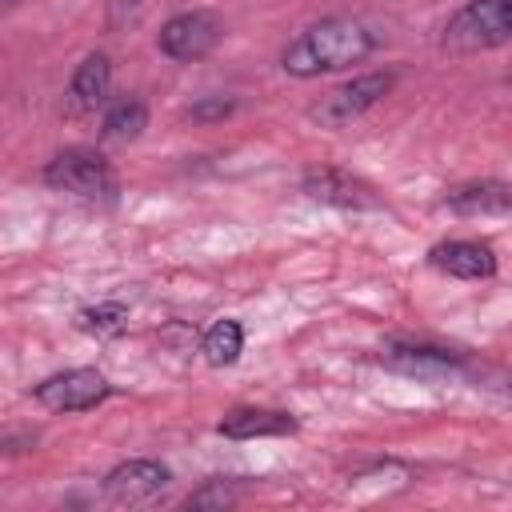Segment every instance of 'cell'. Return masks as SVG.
I'll use <instances>...</instances> for the list:
<instances>
[{"mask_svg": "<svg viewBox=\"0 0 512 512\" xmlns=\"http://www.w3.org/2000/svg\"><path fill=\"white\" fill-rule=\"evenodd\" d=\"M376 48V36L352 20V16H328L312 28H304L280 56L288 76H320V72H340L348 64H360Z\"/></svg>", "mask_w": 512, "mask_h": 512, "instance_id": "6da1fadb", "label": "cell"}, {"mask_svg": "<svg viewBox=\"0 0 512 512\" xmlns=\"http://www.w3.org/2000/svg\"><path fill=\"white\" fill-rule=\"evenodd\" d=\"M512 40V0H468L444 24L448 52H484Z\"/></svg>", "mask_w": 512, "mask_h": 512, "instance_id": "7a4b0ae2", "label": "cell"}, {"mask_svg": "<svg viewBox=\"0 0 512 512\" xmlns=\"http://www.w3.org/2000/svg\"><path fill=\"white\" fill-rule=\"evenodd\" d=\"M44 180L60 192L84 196V200H112L116 196V172L108 168V160L92 148H64L48 160Z\"/></svg>", "mask_w": 512, "mask_h": 512, "instance_id": "3957f363", "label": "cell"}, {"mask_svg": "<svg viewBox=\"0 0 512 512\" xmlns=\"http://www.w3.org/2000/svg\"><path fill=\"white\" fill-rule=\"evenodd\" d=\"M396 76L392 72H368V76H356L348 84H340L336 92H328L316 108H312V120L328 124V128H340L348 120H356L360 112H368L372 104H380L388 92H392Z\"/></svg>", "mask_w": 512, "mask_h": 512, "instance_id": "277c9868", "label": "cell"}, {"mask_svg": "<svg viewBox=\"0 0 512 512\" xmlns=\"http://www.w3.org/2000/svg\"><path fill=\"white\" fill-rule=\"evenodd\" d=\"M48 412H88L108 396V380L96 368H68L36 384L32 392Z\"/></svg>", "mask_w": 512, "mask_h": 512, "instance_id": "5b68a950", "label": "cell"}, {"mask_svg": "<svg viewBox=\"0 0 512 512\" xmlns=\"http://www.w3.org/2000/svg\"><path fill=\"white\" fill-rule=\"evenodd\" d=\"M172 484V472L160 460H124L104 476V496L120 508H136L156 500Z\"/></svg>", "mask_w": 512, "mask_h": 512, "instance_id": "8992f818", "label": "cell"}, {"mask_svg": "<svg viewBox=\"0 0 512 512\" xmlns=\"http://www.w3.org/2000/svg\"><path fill=\"white\" fill-rule=\"evenodd\" d=\"M224 28L212 12H180L160 28V52L172 60H200L220 44Z\"/></svg>", "mask_w": 512, "mask_h": 512, "instance_id": "52a82bcc", "label": "cell"}, {"mask_svg": "<svg viewBox=\"0 0 512 512\" xmlns=\"http://www.w3.org/2000/svg\"><path fill=\"white\" fill-rule=\"evenodd\" d=\"M304 192L320 204H332V208H352V212H368V208H380V196L372 184L340 172V168H312L304 176Z\"/></svg>", "mask_w": 512, "mask_h": 512, "instance_id": "ba28073f", "label": "cell"}, {"mask_svg": "<svg viewBox=\"0 0 512 512\" xmlns=\"http://www.w3.org/2000/svg\"><path fill=\"white\" fill-rule=\"evenodd\" d=\"M428 264L448 276H460V280H484L496 272V256L480 240H444L428 252Z\"/></svg>", "mask_w": 512, "mask_h": 512, "instance_id": "9c48e42d", "label": "cell"}, {"mask_svg": "<svg viewBox=\"0 0 512 512\" xmlns=\"http://www.w3.org/2000/svg\"><path fill=\"white\" fill-rule=\"evenodd\" d=\"M444 204L460 216H504L512 212V184L508 180H472V184H456Z\"/></svg>", "mask_w": 512, "mask_h": 512, "instance_id": "30bf717a", "label": "cell"}, {"mask_svg": "<svg viewBox=\"0 0 512 512\" xmlns=\"http://www.w3.org/2000/svg\"><path fill=\"white\" fill-rule=\"evenodd\" d=\"M220 432L232 436V440L284 436V432H296V420H292L288 412H276V408H232V412L220 420Z\"/></svg>", "mask_w": 512, "mask_h": 512, "instance_id": "8fae6325", "label": "cell"}, {"mask_svg": "<svg viewBox=\"0 0 512 512\" xmlns=\"http://www.w3.org/2000/svg\"><path fill=\"white\" fill-rule=\"evenodd\" d=\"M384 360L408 376H424V380H440V376H452L456 368V356L440 352V348H416V344H392L384 352Z\"/></svg>", "mask_w": 512, "mask_h": 512, "instance_id": "7c38bea8", "label": "cell"}, {"mask_svg": "<svg viewBox=\"0 0 512 512\" xmlns=\"http://www.w3.org/2000/svg\"><path fill=\"white\" fill-rule=\"evenodd\" d=\"M108 84H112V64L104 52H88L76 72H72V104L76 108H96L104 96H108Z\"/></svg>", "mask_w": 512, "mask_h": 512, "instance_id": "4fadbf2b", "label": "cell"}, {"mask_svg": "<svg viewBox=\"0 0 512 512\" xmlns=\"http://www.w3.org/2000/svg\"><path fill=\"white\" fill-rule=\"evenodd\" d=\"M144 128H148V108H144V100H136V96L116 100V104L104 112V124H100L104 140H116V144L136 140Z\"/></svg>", "mask_w": 512, "mask_h": 512, "instance_id": "5bb4252c", "label": "cell"}, {"mask_svg": "<svg viewBox=\"0 0 512 512\" xmlns=\"http://www.w3.org/2000/svg\"><path fill=\"white\" fill-rule=\"evenodd\" d=\"M240 348H244V328H240L236 320H216V324L204 332V360L216 364V368L236 364Z\"/></svg>", "mask_w": 512, "mask_h": 512, "instance_id": "9a60e30c", "label": "cell"}, {"mask_svg": "<svg viewBox=\"0 0 512 512\" xmlns=\"http://www.w3.org/2000/svg\"><path fill=\"white\" fill-rule=\"evenodd\" d=\"M124 324H128L124 304H96V308L80 312V328L92 332V336H116V332H124Z\"/></svg>", "mask_w": 512, "mask_h": 512, "instance_id": "2e32d148", "label": "cell"}, {"mask_svg": "<svg viewBox=\"0 0 512 512\" xmlns=\"http://www.w3.org/2000/svg\"><path fill=\"white\" fill-rule=\"evenodd\" d=\"M232 112V100H212V104H196L188 116L192 120H208V116H228Z\"/></svg>", "mask_w": 512, "mask_h": 512, "instance_id": "e0dca14e", "label": "cell"}, {"mask_svg": "<svg viewBox=\"0 0 512 512\" xmlns=\"http://www.w3.org/2000/svg\"><path fill=\"white\" fill-rule=\"evenodd\" d=\"M228 500H232L228 492H220V488H204V492H196L188 504H192V508H204V504H228Z\"/></svg>", "mask_w": 512, "mask_h": 512, "instance_id": "ac0fdd59", "label": "cell"}, {"mask_svg": "<svg viewBox=\"0 0 512 512\" xmlns=\"http://www.w3.org/2000/svg\"><path fill=\"white\" fill-rule=\"evenodd\" d=\"M508 84H512V72H508Z\"/></svg>", "mask_w": 512, "mask_h": 512, "instance_id": "d6986e66", "label": "cell"}]
</instances>
